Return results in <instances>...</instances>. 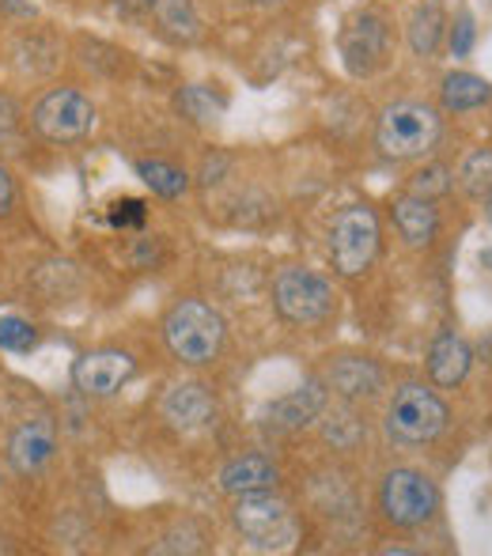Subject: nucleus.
<instances>
[{"mask_svg": "<svg viewBox=\"0 0 492 556\" xmlns=\"http://www.w3.org/2000/svg\"><path fill=\"white\" fill-rule=\"evenodd\" d=\"M489 220H492V201H489Z\"/></svg>", "mask_w": 492, "mask_h": 556, "instance_id": "nucleus-39", "label": "nucleus"}, {"mask_svg": "<svg viewBox=\"0 0 492 556\" xmlns=\"http://www.w3.org/2000/svg\"><path fill=\"white\" fill-rule=\"evenodd\" d=\"M236 530L247 538L254 549H285L292 542V511L280 496H273V489L265 492H243L236 496Z\"/></svg>", "mask_w": 492, "mask_h": 556, "instance_id": "nucleus-10", "label": "nucleus"}, {"mask_svg": "<svg viewBox=\"0 0 492 556\" xmlns=\"http://www.w3.org/2000/svg\"><path fill=\"white\" fill-rule=\"evenodd\" d=\"M231 175V155L228 152H220V148H213V152L201 160V167H198V182L201 186H216V182H224V178Z\"/></svg>", "mask_w": 492, "mask_h": 556, "instance_id": "nucleus-33", "label": "nucleus"}, {"mask_svg": "<svg viewBox=\"0 0 492 556\" xmlns=\"http://www.w3.org/2000/svg\"><path fill=\"white\" fill-rule=\"evenodd\" d=\"M42 344V330L23 315H0V352H15L27 356Z\"/></svg>", "mask_w": 492, "mask_h": 556, "instance_id": "nucleus-25", "label": "nucleus"}, {"mask_svg": "<svg viewBox=\"0 0 492 556\" xmlns=\"http://www.w3.org/2000/svg\"><path fill=\"white\" fill-rule=\"evenodd\" d=\"M485 356L492 359V337H489V341H485Z\"/></svg>", "mask_w": 492, "mask_h": 556, "instance_id": "nucleus-38", "label": "nucleus"}, {"mask_svg": "<svg viewBox=\"0 0 492 556\" xmlns=\"http://www.w3.org/2000/svg\"><path fill=\"white\" fill-rule=\"evenodd\" d=\"M440 507V489H436L432 477H425L420 469H390L379 484V511L390 527L398 530H417Z\"/></svg>", "mask_w": 492, "mask_h": 556, "instance_id": "nucleus-9", "label": "nucleus"}, {"mask_svg": "<svg viewBox=\"0 0 492 556\" xmlns=\"http://www.w3.org/2000/svg\"><path fill=\"white\" fill-rule=\"evenodd\" d=\"M481 265H485V269H492V250H485V254H481Z\"/></svg>", "mask_w": 492, "mask_h": 556, "instance_id": "nucleus-35", "label": "nucleus"}, {"mask_svg": "<svg viewBox=\"0 0 492 556\" xmlns=\"http://www.w3.org/2000/svg\"><path fill=\"white\" fill-rule=\"evenodd\" d=\"M440 132L443 117L436 106L417 103V99H398V103L382 106L379 122H375V148L394 163L420 160L440 144Z\"/></svg>", "mask_w": 492, "mask_h": 556, "instance_id": "nucleus-4", "label": "nucleus"}, {"mask_svg": "<svg viewBox=\"0 0 492 556\" xmlns=\"http://www.w3.org/2000/svg\"><path fill=\"white\" fill-rule=\"evenodd\" d=\"M250 4H262V8H269V4H280V0H250Z\"/></svg>", "mask_w": 492, "mask_h": 556, "instance_id": "nucleus-37", "label": "nucleus"}, {"mask_svg": "<svg viewBox=\"0 0 492 556\" xmlns=\"http://www.w3.org/2000/svg\"><path fill=\"white\" fill-rule=\"evenodd\" d=\"M361 435H364V428L353 413H338V417L326 420V440H330L333 446H353Z\"/></svg>", "mask_w": 492, "mask_h": 556, "instance_id": "nucleus-31", "label": "nucleus"}, {"mask_svg": "<svg viewBox=\"0 0 492 556\" xmlns=\"http://www.w3.org/2000/svg\"><path fill=\"white\" fill-rule=\"evenodd\" d=\"M492 99V84L485 76H474V73H447L443 76V88H440V103L443 111H478Z\"/></svg>", "mask_w": 492, "mask_h": 556, "instance_id": "nucleus-23", "label": "nucleus"}, {"mask_svg": "<svg viewBox=\"0 0 492 556\" xmlns=\"http://www.w3.org/2000/svg\"><path fill=\"white\" fill-rule=\"evenodd\" d=\"M68 61L80 68L84 76L103 84L129 80L137 73V58L129 50H122L118 42H106L99 35H73L68 38Z\"/></svg>", "mask_w": 492, "mask_h": 556, "instance_id": "nucleus-14", "label": "nucleus"}, {"mask_svg": "<svg viewBox=\"0 0 492 556\" xmlns=\"http://www.w3.org/2000/svg\"><path fill=\"white\" fill-rule=\"evenodd\" d=\"M323 382L341 402H371L387 387V375H382V367L371 356H341L330 364Z\"/></svg>", "mask_w": 492, "mask_h": 556, "instance_id": "nucleus-15", "label": "nucleus"}, {"mask_svg": "<svg viewBox=\"0 0 492 556\" xmlns=\"http://www.w3.org/2000/svg\"><path fill=\"white\" fill-rule=\"evenodd\" d=\"M137 178L163 201H178L190 190V175L171 160H137Z\"/></svg>", "mask_w": 492, "mask_h": 556, "instance_id": "nucleus-24", "label": "nucleus"}, {"mask_svg": "<svg viewBox=\"0 0 492 556\" xmlns=\"http://www.w3.org/2000/svg\"><path fill=\"white\" fill-rule=\"evenodd\" d=\"M0 300H4V262H0Z\"/></svg>", "mask_w": 492, "mask_h": 556, "instance_id": "nucleus-36", "label": "nucleus"}, {"mask_svg": "<svg viewBox=\"0 0 492 556\" xmlns=\"http://www.w3.org/2000/svg\"><path fill=\"white\" fill-rule=\"evenodd\" d=\"M58 458V425L50 413H30L8 432L4 462L15 477H38Z\"/></svg>", "mask_w": 492, "mask_h": 556, "instance_id": "nucleus-12", "label": "nucleus"}, {"mask_svg": "<svg viewBox=\"0 0 492 556\" xmlns=\"http://www.w3.org/2000/svg\"><path fill=\"white\" fill-rule=\"evenodd\" d=\"M443 35H447V12L440 0H425L420 8H413L409 27H405V42H409L413 58H432Z\"/></svg>", "mask_w": 492, "mask_h": 556, "instance_id": "nucleus-21", "label": "nucleus"}, {"mask_svg": "<svg viewBox=\"0 0 492 556\" xmlns=\"http://www.w3.org/2000/svg\"><path fill=\"white\" fill-rule=\"evenodd\" d=\"M65 61H68V38L53 23H38V20L4 23L0 65L12 73V80L42 88V84L58 80Z\"/></svg>", "mask_w": 492, "mask_h": 556, "instance_id": "nucleus-2", "label": "nucleus"}, {"mask_svg": "<svg viewBox=\"0 0 492 556\" xmlns=\"http://www.w3.org/2000/svg\"><path fill=\"white\" fill-rule=\"evenodd\" d=\"M451 190V170L443 167V163H428V167H420L417 175L409 178V193H417V198H443V193Z\"/></svg>", "mask_w": 492, "mask_h": 556, "instance_id": "nucleus-28", "label": "nucleus"}, {"mask_svg": "<svg viewBox=\"0 0 492 556\" xmlns=\"http://www.w3.org/2000/svg\"><path fill=\"white\" fill-rule=\"evenodd\" d=\"M451 27V53L455 58H470L474 50V38H478V27H474V15L470 12H458L455 23H447Z\"/></svg>", "mask_w": 492, "mask_h": 556, "instance_id": "nucleus-32", "label": "nucleus"}, {"mask_svg": "<svg viewBox=\"0 0 492 556\" xmlns=\"http://www.w3.org/2000/svg\"><path fill=\"white\" fill-rule=\"evenodd\" d=\"M277 466L265 454H239L220 469V489L228 496H243V492H265L277 484Z\"/></svg>", "mask_w": 492, "mask_h": 556, "instance_id": "nucleus-19", "label": "nucleus"}, {"mask_svg": "<svg viewBox=\"0 0 492 556\" xmlns=\"http://www.w3.org/2000/svg\"><path fill=\"white\" fill-rule=\"evenodd\" d=\"M390 216H394L398 235H402L409 247H428V242L436 239V231H440V216H436L432 201L417 198V193L398 198L394 208H390Z\"/></svg>", "mask_w": 492, "mask_h": 556, "instance_id": "nucleus-20", "label": "nucleus"}, {"mask_svg": "<svg viewBox=\"0 0 492 556\" xmlns=\"http://www.w3.org/2000/svg\"><path fill=\"white\" fill-rule=\"evenodd\" d=\"M163 344L167 352L178 359L182 367H209L216 364V356L224 352V341H228V323L224 315L205 300H175L167 307L160 323Z\"/></svg>", "mask_w": 492, "mask_h": 556, "instance_id": "nucleus-3", "label": "nucleus"}, {"mask_svg": "<svg viewBox=\"0 0 492 556\" xmlns=\"http://www.w3.org/2000/svg\"><path fill=\"white\" fill-rule=\"evenodd\" d=\"M175 111L190 125H216L228 114V96L213 84H182L175 91Z\"/></svg>", "mask_w": 492, "mask_h": 556, "instance_id": "nucleus-22", "label": "nucleus"}, {"mask_svg": "<svg viewBox=\"0 0 492 556\" xmlns=\"http://www.w3.org/2000/svg\"><path fill=\"white\" fill-rule=\"evenodd\" d=\"M216 397L205 382H178L163 394V420H171L182 432H201L216 425Z\"/></svg>", "mask_w": 492, "mask_h": 556, "instance_id": "nucleus-16", "label": "nucleus"}, {"mask_svg": "<svg viewBox=\"0 0 492 556\" xmlns=\"http://www.w3.org/2000/svg\"><path fill=\"white\" fill-rule=\"evenodd\" d=\"M273 307L285 318L288 326H303V330H315L333 318V285L326 277H318L315 269H303V265H288L273 277Z\"/></svg>", "mask_w": 492, "mask_h": 556, "instance_id": "nucleus-6", "label": "nucleus"}, {"mask_svg": "<svg viewBox=\"0 0 492 556\" xmlns=\"http://www.w3.org/2000/svg\"><path fill=\"white\" fill-rule=\"evenodd\" d=\"M137 375V359L125 349H88L73 359V390L88 402H103V397L122 394Z\"/></svg>", "mask_w": 492, "mask_h": 556, "instance_id": "nucleus-11", "label": "nucleus"}, {"mask_svg": "<svg viewBox=\"0 0 492 556\" xmlns=\"http://www.w3.org/2000/svg\"><path fill=\"white\" fill-rule=\"evenodd\" d=\"M99 125V103L76 80H50L27 103V129L50 148H76L91 140Z\"/></svg>", "mask_w": 492, "mask_h": 556, "instance_id": "nucleus-1", "label": "nucleus"}, {"mask_svg": "<svg viewBox=\"0 0 492 556\" xmlns=\"http://www.w3.org/2000/svg\"><path fill=\"white\" fill-rule=\"evenodd\" d=\"M394 46H398L394 20L375 4L349 15L338 38L341 65H345V73L353 80H371L375 73H382L390 65V58H394Z\"/></svg>", "mask_w": 492, "mask_h": 556, "instance_id": "nucleus-5", "label": "nucleus"}, {"mask_svg": "<svg viewBox=\"0 0 492 556\" xmlns=\"http://www.w3.org/2000/svg\"><path fill=\"white\" fill-rule=\"evenodd\" d=\"M106 220L118 231H137V227L148 224V201L140 198H114L111 208H106Z\"/></svg>", "mask_w": 492, "mask_h": 556, "instance_id": "nucleus-29", "label": "nucleus"}, {"mask_svg": "<svg viewBox=\"0 0 492 556\" xmlns=\"http://www.w3.org/2000/svg\"><path fill=\"white\" fill-rule=\"evenodd\" d=\"M23 129H27V103L20 99V91L0 88V140H12Z\"/></svg>", "mask_w": 492, "mask_h": 556, "instance_id": "nucleus-27", "label": "nucleus"}, {"mask_svg": "<svg viewBox=\"0 0 492 556\" xmlns=\"http://www.w3.org/2000/svg\"><path fill=\"white\" fill-rule=\"evenodd\" d=\"M152 15H155V30L175 46H193L205 35V20H201L193 0H155Z\"/></svg>", "mask_w": 492, "mask_h": 556, "instance_id": "nucleus-18", "label": "nucleus"}, {"mask_svg": "<svg viewBox=\"0 0 492 556\" xmlns=\"http://www.w3.org/2000/svg\"><path fill=\"white\" fill-rule=\"evenodd\" d=\"M20 208V178H15L12 163L0 160V224L12 220Z\"/></svg>", "mask_w": 492, "mask_h": 556, "instance_id": "nucleus-30", "label": "nucleus"}, {"mask_svg": "<svg viewBox=\"0 0 492 556\" xmlns=\"http://www.w3.org/2000/svg\"><path fill=\"white\" fill-rule=\"evenodd\" d=\"M447 405L440 402V394H432L428 387L420 382H405V387L394 390L387 405V435L402 446H420V443H432L436 435L447 428Z\"/></svg>", "mask_w": 492, "mask_h": 556, "instance_id": "nucleus-8", "label": "nucleus"}, {"mask_svg": "<svg viewBox=\"0 0 492 556\" xmlns=\"http://www.w3.org/2000/svg\"><path fill=\"white\" fill-rule=\"evenodd\" d=\"M111 8L122 20H144V15H152L155 0H111Z\"/></svg>", "mask_w": 492, "mask_h": 556, "instance_id": "nucleus-34", "label": "nucleus"}, {"mask_svg": "<svg viewBox=\"0 0 492 556\" xmlns=\"http://www.w3.org/2000/svg\"><path fill=\"white\" fill-rule=\"evenodd\" d=\"M379 216H375L371 205H345L330 224V262L338 269V277L356 280L375 265L379 257Z\"/></svg>", "mask_w": 492, "mask_h": 556, "instance_id": "nucleus-7", "label": "nucleus"}, {"mask_svg": "<svg viewBox=\"0 0 492 556\" xmlns=\"http://www.w3.org/2000/svg\"><path fill=\"white\" fill-rule=\"evenodd\" d=\"M458 186H463L470 198H489L492 193V148L466 155L463 170H458Z\"/></svg>", "mask_w": 492, "mask_h": 556, "instance_id": "nucleus-26", "label": "nucleus"}, {"mask_svg": "<svg viewBox=\"0 0 492 556\" xmlns=\"http://www.w3.org/2000/svg\"><path fill=\"white\" fill-rule=\"evenodd\" d=\"M470 364H474L470 344H466L458 333H451V330H443L432 341V349H428V375H432V382H436V387H443V390L458 387V382L470 375Z\"/></svg>", "mask_w": 492, "mask_h": 556, "instance_id": "nucleus-17", "label": "nucleus"}, {"mask_svg": "<svg viewBox=\"0 0 492 556\" xmlns=\"http://www.w3.org/2000/svg\"><path fill=\"white\" fill-rule=\"evenodd\" d=\"M326 405H330V390H326V382L307 379L295 390H288L285 397H277V402L265 405L262 425L269 428V432H303V428H311L318 417H323Z\"/></svg>", "mask_w": 492, "mask_h": 556, "instance_id": "nucleus-13", "label": "nucleus"}]
</instances>
